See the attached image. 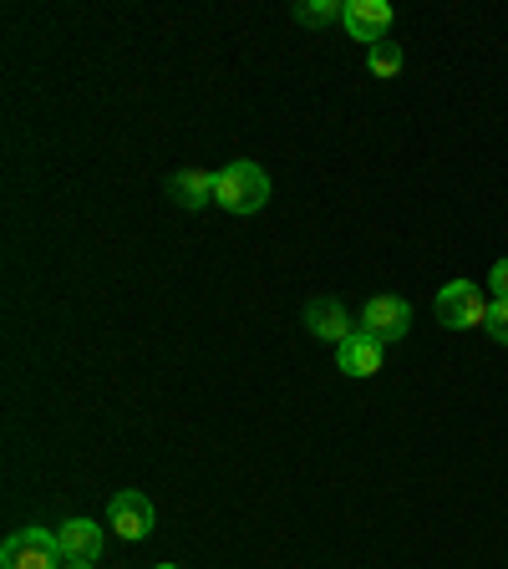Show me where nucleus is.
<instances>
[{"label": "nucleus", "instance_id": "nucleus-1", "mask_svg": "<svg viewBox=\"0 0 508 569\" xmlns=\"http://www.w3.org/2000/svg\"><path fill=\"white\" fill-rule=\"evenodd\" d=\"M213 203L229 213H260L265 203H270V173H265L260 163H229L225 173H219V183H213Z\"/></svg>", "mask_w": 508, "mask_h": 569}, {"label": "nucleus", "instance_id": "nucleus-2", "mask_svg": "<svg viewBox=\"0 0 508 569\" xmlns=\"http://www.w3.org/2000/svg\"><path fill=\"white\" fill-rule=\"evenodd\" d=\"M0 565H6V569H61L67 559H61L57 533L21 529V533H11V539H6V549H0Z\"/></svg>", "mask_w": 508, "mask_h": 569}, {"label": "nucleus", "instance_id": "nucleus-3", "mask_svg": "<svg viewBox=\"0 0 508 569\" xmlns=\"http://www.w3.org/2000/svg\"><path fill=\"white\" fill-rule=\"evenodd\" d=\"M438 320H442V326H452V331H474V326H484V320H488L484 290H478L474 280L442 284V290H438Z\"/></svg>", "mask_w": 508, "mask_h": 569}, {"label": "nucleus", "instance_id": "nucleus-4", "mask_svg": "<svg viewBox=\"0 0 508 569\" xmlns=\"http://www.w3.org/2000/svg\"><path fill=\"white\" fill-rule=\"evenodd\" d=\"M407 326H412V306L407 300H397V296H371L367 306H361V326L356 331H367L371 341H402L407 336Z\"/></svg>", "mask_w": 508, "mask_h": 569}, {"label": "nucleus", "instance_id": "nucleus-5", "mask_svg": "<svg viewBox=\"0 0 508 569\" xmlns=\"http://www.w3.org/2000/svg\"><path fill=\"white\" fill-rule=\"evenodd\" d=\"M112 533L118 539H128V545H138V539H148L153 533V503L138 493V488H122V493H112Z\"/></svg>", "mask_w": 508, "mask_h": 569}, {"label": "nucleus", "instance_id": "nucleus-6", "mask_svg": "<svg viewBox=\"0 0 508 569\" xmlns=\"http://www.w3.org/2000/svg\"><path fill=\"white\" fill-rule=\"evenodd\" d=\"M346 31L356 36V41H367V51L377 47V41H387V26H391V6L387 0H346Z\"/></svg>", "mask_w": 508, "mask_h": 569}, {"label": "nucleus", "instance_id": "nucleus-7", "mask_svg": "<svg viewBox=\"0 0 508 569\" xmlns=\"http://www.w3.org/2000/svg\"><path fill=\"white\" fill-rule=\"evenodd\" d=\"M306 326H310V336H316V341H336V346H341L346 336L356 331V326H351V310H346L341 300H331V296L310 300V306H306Z\"/></svg>", "mask_w": 508, "mask_h": 569}, {"label": "nucleus", "instance_id": "nucleus-8", "mask_svg": "<svg viewBox=\"0 0 508 569\" xmlns=\"http://www.w3.org/2000/svg\"><path fill=\"white\" fill-rule=\"evenodd\" d=\"M336 367L346 377H377L381 371V341H371L367 331H351L341 346H336Z\"/></svg>", "mask_w": 508, "mask_h": 569}, {"label": "nucleus", "instance_id": "nucleus-9", "mask_svg": "<svg viewBox=\"0 0 508 569\" xmlns=\"http://www.w3.org/2000/svg\"><path fill=\"white\" fill-rule=\"evenodd\" d=\"M61 545V559H87V565H97V555H102V529H97L92 519H71L67 529L57 533Z\"/></svg>", "mask_w": 508, "mask_h": 569}, {"label": "nucleus", "instance_id": "nucleus-10", "mask_svg": "<svg viewBox=\"0 0 508 569\" xmlns=\"http://www.w3.org/2000/svg\"><path fill=\"white\" fill-rule=\"evenodd\" d=\"M213 183H219V173L183 168V173L168 178V193H173V203H183V209H203V203H213Z\"/></svg>", "mask_w": 508, "mask_h": 569}, {"label": "nucleus", "instance_id": "nucleus-11", "mask_svg": "<svg viewBox=\"0 0 508 569\" xmlns=\"http://www.w3.org/2000/svg\"><path fill=\"white\" fill-rule=\"evenodd\" d=\"M341 16H346L341 0H310V6L296 11V21L300 26H331V21H341Z\"/></svg>", "mask_w": 508, "mask_h": 569}, {"label": "nucleus", "instance_id": "nucleus-12", "mask_svg": "<svg viewBox=\"0 0 508 569\" xmlns=\"http://www.w3.org/2000/svg\"><path fill=\"white\" fill-rule=\"evenodd\" d=\"M367 61H371V77H397L402 71V47L397 41H377Z\"/></svg>", "mask_w": 508, "mask_h": 569}, {"label": "nucleus", "instance_id": "nucleus-13", "mask_svg": "<svg viewBox=\"0 0 508 569\" xmlns=\"http://www.w3.org/2000/svg\"><path fill=\"white\" fill-rule=\"evenodd\" d=\"M488 336H494L498 346H508V300H494V306H488Z\"/></svg>", "mask_w": 508, "mask_h": 569}, {"label": "nucleus", "instance_id": "nucleus-14", "mask_svg": "<svg viewBox=\"0 0 508 569\" xmlns=\"http://www.w3.org/2000/svg\"><path fill=\"white\" fill-rule=\"evenodd\" d=\"M488 284H494V296H498V300H508V260H498V264H494Z\"/></svg>", "mask_w": 508, "mask_h": 569}, {"label": "nucleus", "instance_id": "nucleus-15", "mask_svg": "<svg viewBox=\"0 0 508 569\" xmlns=\"http://www.w3.org/2000/svg\"><path fill=\"white\" fill-rule=\"evenodd\" d=\"M61 569H92V565H87V559H67V565H61Z\"/></svg>", "mask_w": 508, "mask_h": 569}, {"label": "nucleus", "instance_id": "nucleus-16", "mask_svg": "<svg viewBox=\"0 0 508 569\" xmlns=\"http://www.w3.org/2000/svg\"><path fill=\"white\" fill-rule=\"evenodd\" d=\"M158 569H178V565H158Z\"/></svg>", "mask_w": 508, "mask_h": 569}]
</instances>
